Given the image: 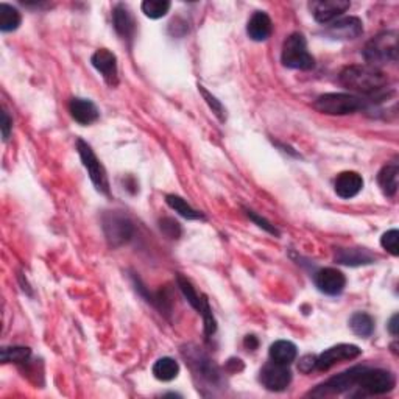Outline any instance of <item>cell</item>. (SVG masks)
I'll list each match as a JSON object with an SVG mask.
<instances>
[{"label":"cell","instance_id":"obj_35","mask_svg":"<svg viewBox=\"0 0 399 399\" xmlns=\"http://www.w3.org/2000/svg\"><path fill=\"white\" fill-rule=\"evenodd\" d=\"M315 362H317V357H314V355H306V357H303V360L300 362V369L304 373H308L315 367Z\"/></svg>","mask_w":399,"mask_h":399},{"label":"cell","instance_id":"obj_12","mask_svg":"<svg viewBox=\"0 0 399 399\" xmlns=\"http://www.w3.org/2000/svg\"><path fill=\"white\" fill-rule=\"evenodd\" d=\"M92 66L96 68L99 74L103 77L105 82L111 86H118L119 83V69L118 58L108 49H100L91 58Z\"/></svg>","mask_w":399,"mask_h":399},{"label":"cell","instance_id":"obj_14","mask_svg":"<svg viewBox=\"0 0 399 399\" xmlns=\"http://www.w3.org/2000/svg\"><path fill=\"white\" fill-rule=\"evenodd\" d=\"M364 33V24L359 18H342L331 23V25L326 28V34L332 39L338 41H348L355 39Z\"/></svg>","mask_w":399,"mask_h":399},{"label":"cell","instance_id":"obj_21","mask_svg":"<svg viewBox=\"0 0 399 399\" xmlns=\"http://www.w3.org/2000/svg\"><path fill=\"white\" fill-rule=\"evenodd\" d=\"M296 355H298V350L292 342L287 340H278L270 346V359L277 364L282 365H290L295 362Z\"/></svg>","mask_w":399,"mask_h":399},{"label":"cell","instance_id":"obj_26","mask_svg":"<svg viewBox=\"0 0 399 399\" xmlns=\"http://www.w3.org/2000/svg\"><path fill=\"white\" fill-rule=\"evenodd\" d=\"M20 13L8 4H0V30L4 33L18 30L20 25Z\"/></svg>","mask_w":399,"mask_h":399},{"label":"cell","instance_id":"obj_20","mask_svg":"<svg viewBox=\"0 0 399 399\" xmlns=\"http://www.w3.org/2000/svg\"><path fill=\"white\" fill-rule=\"evenodd\" d=\"M398 179H399V167L396 164H387L382 167V170L377 175V183L381 186V191L387 197H395L398 192Z\"/></svg>","mask_w":399,"mask_h":399},{"label":"cell","instance_id":"obj_37","mask_svg":"<svg viewBox=\"0 0 399 399\" xmlns=\"http://www.w3.org/2000/svg\"><path fill=\"white\" fill-rule=\"evenodd\" d=\"M388 331L391 332V336H398V314L391 317V320L388 323Z\"/></svg>","mask_w":399,"mask_h":399},{"label":"cell","instance_id":"obj_23","mask_svg":"<svg viewBox=\"0 0 399 399\" xmlns=\"http://www.w3.org/2000/svg\"><path fill=\"white\" fill-rule=\"evenodd\" d=\"M189 359L192 360L194 368L197 369V373H200L201 377H205L206 381L215 382L217 379H219V372H217V367L206 357L205 354L195 351V354L189 355Z\"/></svg>","mask_w":399,"mask_h":399},{"label":"cell","instance_id":"obj_6","mask_svg":"<svg viewBox=\"0 0 399 399\" xmlns=\"http://www.w3.org/2000/svg\"><path fill=\"white\" fill-rule=\"evenodd\" d=\"M357 386L365 390L368 395H386L395 388L396 379L393 373L387 372V369L365 368L359 377Z\"/></svg>","mask_w":399,"mask_h":399},{"label":"cell","instance_id":"obj_16","mask_svg":"<svg viewBox=\"0 0 399 399\" xmlns=\"http://www.w3.org/2000/svg\"><path fill=\"white\" fill-rule=\"evenodd\" d=\"M70 115L80 125H91L99 120V108L88 99H72L69 103Z\"/></svg>","mask_w":399,"mask_h":399},{"label":"cell","instance_id":"obj_25","mask_svg":"<svg viewBox=\"0 0 399 399\" xmlns=\"http://www.w3.org/2000/svg\"><path fill=\"white\" fill-rule=\"evenodd\" d=\"M167 205H169L173 211L178 213L181 217H184L187 220H200V219H205V215H203L197 209H194L189 203L178 197V195H167L165 197Z\"/></svg>","mask_w":399,"mask_h":399},{"label":"cell","instance_id":"obj_15","mask_svg":"<svg viewBox=\"0 0 399 399\" xmlns=\"http://www.w3.org/2000/svg\"><path fill=\"white\" fill-rule=\"evenodd\" d=\"M334 189L340 198H354L364 189V178L357 172H342L337 175Z\"/></svg>","mask_w":399,"mask_h":399},{"label":"cell","instance_id":"obj_4","mask_svg":"<svg viewBox=\"0 0 399 399\" xmlns=\"http://www.w3.org/2000/svg\"><path fill=\"white\" fill-rule=\"evenodd\" d=\"M281 60L289 69L310 70L315 66L314 56L308 50V41L301 33H292L284 41Z\"/></svg>","mask_w":399,"mask_h":399},{"label":"cell","instance_id":"obj_30","mask_svg":"<svg viewBox=\"0 0 399 399\" xmlns=\"http://www.w3.org/2000/svg\"><path fill=\"white\" fill-rule=\"evenodd\" d=\"M198 89L201 92L203 99L206 100V103L209 105V108H211L213 113L217 115V118H219L222 122L227 120V111H224V108H223V105L220 103V101L217 100L214 96H211V94H209L205 88H203V86H198Z\"/></svg>","mask_w":399,"mask_h":399},{"label":"cell","instance_id":"obj_17","mask_svg":"<svg viewBox=\"0 0 399 399\" xmlns=\"http://www.w3.org/2000/svg\"><path fill=\"white\" fill-rule=\"evenodd\" d=\"M113 24L123 39H133L136 33V20L128 6L119 4L113 10Z\"/></svg>","mask_w":399,"mask_h":399},{"label":"cell","instance_id":"obj_28","mask_svg":"<svg viewBox=\"0 0 399 399\" xmlns=\"http://www.w3.org/2000/svg\"><path fill=\"white\" fill-rule=\"evenodd\" d=\"M350 328L360 337H369L374 332V320L365 312H355L350 318Z\"/></svg>","mask_w":399,"mask_h":399},{"label":"cell","instance_id":"obj_13","mask_svg":"<svg viewBox=\"0 0 399 399\" xmlns=\"http://www.w3.org/2000/svg\"><path fill=\"white\" fill-rule=\"evenodd\" d=\"M315 286L318 287L322 293L336 296L343 292L346 286V278L345 274L337 270V268H322L315 273Z\"/></svg>","mask_w":399,"mask_h":399},{"label":"cell","instance_id":"obj_11","mask_svg":"<svg viewBox=\"0 0 399 399\" xmlns=\"http://www.w3.org/2000/svg\"><path fill=\"white\" fill-rule=\"evenodd\" d=\"M360 354H362V350L355 345L342 343V345L332 346L318 355L317 362H315V368L320 369V372H326V369L332 368L334 365L338 364V362L353 360L355 357H359Z\"/></svg>","mask_w":399,"mask_h":399},{"label":"cell","instance_id":"obj_34","mask_svg":"<svg viewBox=\"0 0 399 399\" xmlns=\"http://www.w3.org/2000/svg\"><path fill=\"white\" fill-rule=\"evenodd\" d=\"M11 129H13V120L10 119L8 113L4 110L2 113V136H4V141H6L11 134Z\"/></svg>","mask_w":399,"mask_h":399},{"label":"cell","instance_id":"obj_31","mask_svg":"<svg viewBox=\"0 0 399 399\" xmlns=\"http://www.w3.org/2000/svg\"><path fill=\"white\" fill-rule=\"evenodd\" d=\"M398 241H399L398 229H390L381 237V245H382V248L387 250L391 256H398L399 255Z\"/></svg>","mask_w":399,"mask_h":399},{"label":"cell","instance_id":"obj_24","mask_svg":"<svg viewBox=\"0 0 399 399\" xmlns=\"http://www.w3.org/2000/svg\"><path fill=\"white\" fill-rule=\"evenodd\" d=\"M179 373V365L177 360H173L172 357H163L155 362L153 365V376L158 381L163 382H170L175 379Z\"/></svg>","mask_w":399,"mask_h":399},{"label":"cell","instance_id":"obj_10","mask_svg":"<svg viewBox=\"0 0 399 399\" xmlns=\"http://www.w3.org/2000/svg\"><path fill=\"white\" fill-rule=\"evenodd\" d=\"M350 6L348 0H314L309 4V10L318 24L326 25L337 20L346 10H350Z\"/></svg>","mask_w":399,"mask_h":399},{"label":"cell","instance_id":"obj_2","mask_svg":"<svg viewBox=\"0 0 399 399\" xmlns=\"http://www.w3.org/2000/svg\"><path fill=\"white\" fill-rule=\"evenodd\" d=\"M314 108L322 114L328 115H346L359 111H365L369 108L368 100L362 99L355 94L345 92H329L323 94L314 101Z\"/></svg>","mask_w":399,"mask_h":399},{"label":"cell","instance_id":"obj_19","mask_svg":"<svg viewBox=\"0 0 399 399\" xmlns=\"http://www.w3.org/2000/svg\"><path fill=\"white\" fill-rule=\"evenodd\" d=\"M272 32H273L272 19L268 18V14L264 11H256L250 18L248 25H246V33H248L250 39L256 42H262L270 38Z\"/></svg>","mask_w":399,"mask_h":399},{"label":"cell","instance_id":"obj_22","mask_svg":"<svg viewBox=\"0 0 399 399\" xmlns=\"http://www.w3.org/2000/svg\"><path fill=\"white\" fill-rule=\"evenodd\" d=\"M177 281H178V287L181 289V292H183V295L186 296L187 303L191 304V306L195 310H197L198 314H201L203 309H205V306L209 303L206 296L205 295H198L197 290H195V287L191 284V281H189L187 278H184L183 274H178Z\"/></svg>","mask_w":399,"mask_h":399},{"label":"cell","instance_id":"obj_29","mask_svg":"<svg viewBox=\"0 0 399 399\" xmlns=\"http://www.w3.org/2000/svg\"><path fill=\"white\" fill-rule=\"evenodd\" d=\"M142 13L150 19H161L170 10V2L167 0H144Z\"/></svg>","mask_w":399,"mask_h":399},{"label":"cell","instance_id":"obj_1","mask_svg":"<svg viewBox=\"0 0 399 399\" xmlns=\"http://www.w3.org/2000/svg\"><path fill=\"white\" fill-rule=\"evenodd\" d=\"M340 83L359 97H368L373 101H382L386 99L388 77L379 68L368 66V64H353L345 68L338 75Z\"/></svg>","mask_w":399,"mask_h":399},{"label":"cell","instance_id":"obj_7","mask_svg":"<svg viewBox=\"0 0 399 399\" xmlns=\"http://www.w3.org/2000/svg\"><path fill=\"white\" fill-rule=\"evenodd\" d=\"M367 367H354L351 369L340 373L337 376L331 377L329 381H326L322 386H318L314 391H310L312 396H331V395H340L343 391L353 388L357 386V381Z\"/></svg>","mask_w":399,"mask_h":399},{"label":"cell","instance_id":"obj_33","mask_svg":"<svg viewBox=\"0 0 399 399\" xmlns=\"http://www.w3.org/2000/svg\"><path fill=\"white\" fill-rule=\"evenodd\" d=\"M161 231L163 233L167 236V237H170V239H178L181 236V227H179V223L175 222L173 219H163L161 220Z\"/></svg>","mask_w":399,"mask_h":399},{"label":"cell","instance_id":"obj_36","mask_svg":"<svg viewBox=\"0 0 399 399\" xmlns=\"http://www.w3.org/2000/svg\"><path fill=\"white\" fill-rule=\"evenodd\" d=\"M243 345H245V348H248L250 351H255L256 348L259 346V342H258V338L255 336H246L245 340H243Z\"/></svg>","mask_w":399,"mask_h":399},{"label":"cell","instance_id":"obj_9","mask_svg":"<svg viewBox=\"0 0 399 399\" xmlns=\"http://www.w3.org/2000/svg\"><path fill=\"white\" fill-rule=\"evenodd\" d=\"M259 381L267 390L282 391L292 382V373H290L289 365L277 364V362L272 360L260 369Z\"/></svg>","mask_w":399,"mask_h":399},{"label":"cell","instance_id":"obj_18","mask_svg":"<svg viewBox=\"0 0 399 399\" xmlns=\"http://www.w3.org/2000/svg\"><path fill=\"white\" fill-rule=\"evenodd\" d=\"M336 262L348 265V267H359L369 265L376 260V256L372 255L365 248H336Z\"/></svg>","mask_w":399,"mask_h":399},{"label":"cell","instance_id":"obj_5","mask_svg":"<svg viewBox=\"0 0 399 399\" xmlns=\"http://www.w3.org/2000/svg\"><path fill=\"white\" fill-rule=\"evenodd\" d=\"M77 150L82 158V163L84 165V169L88 170L89 178L96 186L99 192L110 195V181H108V175L103 164L99 161V158L94 153L91 145L88 142H84L83 139L77 141Z\"/></svg>","mask_w":399,"mask_h":399},{"label":"cell","instance_id":"obj_8","mask_svg":"<svg viewBox=\"0 0 399 399\" xmlns=\"http://www.w3.org/2000/svg\"><path fill=\"white\" fill-rule=\"evenodd\" d=\"M103 231L111 246H120L133 237V223L118 213L103 215Z\"/></svg>","mask_w":399,"mask_h":399},{"label":"cell","instance_id":"obj_32","mask_svg":"<svg viewBox=\"0 0 399 399\" xmlns=\"http://www.w3.org/2000/svg\"><path fill=\"white\" fill-rule=\"evenodd\" d=\"M245 213H246V215H248L253 222H255V223L258 224L259 228L265 229L267 233H270V234H273V236H279V231H278L277 228H274L270 222L262 219V217H260V215H258L255 211H251V209H245Z\"/></svg>","mask_w":399,"mask_h":399},{"label":"cell","instance_id":"obj_27","mask_svg":"<svg viewBox=\"0 0 399 399\" xmlns=\"http://www.w3.org/2000/svg\"><path fill=\"white\" fill-rule=\"evenodd\" d=\"M32 351L27 346H5L0 351V359L4 364H18L24 365L30 359Z\"/></svg>","mask_w":399,"mask_h":399},{"label":"cell","instance_id":"obj_3","mask_svg":"<svg viewBox=\"0 0 399 399\" xmlns=\"http://www.w3.org/2000/svg\"><path fill=\"white\" fill-rule=\"evenodd\" d=\"M364 58L368 66L377 68L381 64L395 63L398 60V33L382 32L367 42Z\"/></svg>","mask_w":399,"mask_h":399}]
</instances>
